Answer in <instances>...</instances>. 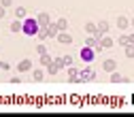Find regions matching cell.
I'll return each mask as SVG.
<instances>
[{
  "mask_svg": "<svg viewBox=\"0 0 134 117\" xmlns=\"http://www.w3.org/2000/svg\"><path fill=\"white\" fill-rule=\"evenodd\" d=\"M41 30V24H38V19L36 17H26L24 19V34L26 36H36V32Z\"/></svg>",
  "mask_w": 134,
  "mask_h": 117,
  "instance_id": "1",
  "label": "cell"
},
{
  "mask_svg": "<svg viewBox=\"0 0 134 117\" xmlns=\"http://www.w3.org/2000/svg\"><path fill=\"white\" fill-rule=\"evenodd\" d=\"M96 49L94 47H90V45H83L81 47V51H79V60L81 62H85V64H92L94 60H96Z\"/></svg>",
  "mask_w": 134,
  "mask_h": 117,
  "instance_id": "2",
  "label": "cell"
},
{
  "mask_svg": "<svg viewBox=\"0 0 134 117\" xmlns=\"http://www.w3.org/2000/svg\"><path fill=\"white\" fill-rule=\"evenodd\" d=\"M79 79H81V83H85V81H94V79H96V70H94L92 66L87 64L85 68H81V75H79Z\"/></svg>",
  "mask_w": 134,
  "mask_h": 117,
  "instance_id": "3",
  "label": "cell"
},
{
  "mask_svg": "<svg viewBox=\"0 0 134 117\" xmlns=\"http://www.w3.org/2000/svg\"><path fill=\"white\" fill-rule=\"evenodd\" d=\"M68 81L70 83H81V79H79V75H81V70L77 68V66H68Z\"/></svg>",
  "mask_w": 134,
  "mask_h": 117,
  "instance_id": "4",
  "label": "cell"
},
{
  "mask_svg": "<svg viewBox=\"0 0 134 117\" xmlns=\"http://www.w3.org/2000/svg\"><path fill=\"white\" fill-rule=\"evenodd\" d=\"M36 19H38V24H41V28H47L49 24H51V15H49L47 11H41V13L36 15Z\"/></svg>",
  "mask_w": 134,
  "mask_h": 117,
  "instance_id": "5",
  "label": "cell"
},
{
  "mask_svg": "<svg viewBox=\"0 0 134 117\" xmlns=\"http://www.w3.org/2000/svg\"><path fill=\"white\" fill-rule=\"evenodd\" d=\"M21 30H24V19H17V17H15V19L11 21V26H9V32H13V34H19Z\"/></svg>",
  "mask_w": 134,
  "mask_h": 117,
  "instance_id": "6",
  "label": "cell"
},
{
  "mask_svg": "<svg viewBox=\"0 0 134 117\" xmlns=\"http://www.w3.org/2000/svg\"><path fill=\"white\" fill-rule=\"evenodd\" d=\"M55 41H58V45H72V36L68 34V30H64V32H60Z\"/></svg>",
  "mask_w": 134,
  "mask_h": 117,
  "instance_id": "7",
  "label": "cell"
},
{
  "mask_svg": "<svg viewBox=\"0 0 134 117\" xmlns=\"http://www.w3.org/2000/svg\"><path fill=\"white\" fill-rule=\"evenodd\" d=\"M102 68H104V73H109V75H111V73H115V70H117V62H115L113 58H107V60L102 62Z\"/></svg>",
  "mask_w": 134,
  "mask_h": 117,
  "instance_id": "8",
  "label": "cell"
},
{
  "mask_svg": "<svg viewBox=\"0 0 134 117\" xmlns=\"http://www.w3.org/2000/svg\"><path fill=\"white\" fill-rule=\"evenodd\" d=\"M115 26H117V28H119L121 32H126V30H128V26H130V19L126 17V15H119V17H117V19H115Z\"/></svg>",
  "mask_w": 134,
  "mask_h": 117,
  "instance_id": "9",
  "label": "cell"
},
{
  "mask_svg": "<svg viewBox=\"0 0 134 117\" xmlns=\"http://www.w3.org/2000/svg\"><path fill=\"white\" fill-rule=\"evenodd\" d=\"M17 70L19 73H32V70H34V68H32V60H21L19 64H17Z\"/></svg>",
  "mask_w": 134,
  "mask_h": 117,
  "instance_id": "10",
  "label": "cell"
},
{
  "mask_svg": "<svg viewBox=\"0 0 134 117\" xmlns=\"http://www.w3.org/2000/svg\"><path fill=\"white\" fill-rule=\"evenodd\" d=\"M115 38L111 36V34H104L102 38H100V45H102V49H111V47H115Z\"/></svg>",
  "mask_w": 134,
  "mask_h": 117,
  "instance_id": "11",
  "label": "cell"
},
{
  "mask_svg": "<svg viewBox=\"0 0 134 117\" xmlns=\"http://www.w3.org/2000/svg\"><path fill=\"white\" fill-rule=\"evenodd\" d=\"M45 70H47V75H51V77H55V75H58V73L62 70V66H60V64H58V62L53 60V62L49 64V66H45Z\"/></svg>",
  "mask_w": 134,
  "mask_h": 117,
  "instance_id": "12",
  "label": "cell"
},
{
  "mask_svg": "<svg viewBox=\"0 0 134 117\" xmlns=\"http://www.w3.org/2000/svg\"><path fill=\"white\" fill-rule=\"evenodd\" d=\"M47 34H49V38H58V34H60V28L55 26V21H51L47 26Z\"/></svg>",
  "mask_w": 134,
  "mask_h": 117,
  "instance_id": "13",
  "label": "cell"
},
{
  "mask_svg": "<svg viewBox=\"0 0 134 117\" xmlns=\"http://www.w3.org/2000/svg\"><path fill=\"white\" fill-rule=\"evenodd\" d=\"M45 75H47V70L43 68V66H41V68H34V70H32V79H34V81H43Z\"/></svg>",
  "mask_w": 134,
  "mask_h": 117,
  "instance_id": "14",
  "label": "cell"
},
{
  "mask_svg": "<svg viewBox=\"0 0 134 117\" xmlns=\"http://www.w3.org/2000/svg\"><path fill=\"white\" fill-rule=\"evenodd\" d=\"M60 66H62V70H64V68H68V66H75V58H72V55H62Z\"/></svg>",
  "mask_w": 134,
  "mask_h": 117,
  "instance_id": "15",
  "label": "cell"
},
{
  "mask_svg": "<svg viewBox=\"0 0 134 117\" xmlns=\"http://www.w3.org/2000/svg\"><path fill=\"white\" fill-rule=\"evenodd\" d=\"M83 30H85V34H96V32H98V24H94V21H87L85 26H83Z\"/></svg>",
  "mask_w": 134,
  "mask_h": 117,
  "instance_id": "16",
  "label": "cell"
},
{
  "mask_svg": "<svg viewBox=\"0 0 134 117\" xmlns=\"http://www.w3.org/2000/svg\"><path fill=\"white\" fill-rule=\"evenodd\" d=\"M111 83H128V77H124L115 70V73H111Z\"/></svg>",
  "mask_w": 134,
  "mask_h": 117,
  "instance_id": "17",
  "label": "cell"
},
{
  "mask_svg": "<svg viewBox=\"0 0 134 117\" xmlns=\"http://www.w3.org/2000/svg\"><path fill=\"white\" fill-rule=\"evenodd\" d=\"M98 30L102 32V34H109V30H111V24H109L107 19H100V21H98Z\"/></svg>",
  "mask_w": 134,
  "mask_h": 117,
  "instance_id": "18",
  "label": "cell"
},
{
  "mask_svg": "<svg viewBox=\"0 0 134 117\" xmlns=\"http://www.w3.org/2000/svg\"><path fill=\"white\" fill-rule=\"evenodd\" d=\"M55 26L60 28V32H64V30H68V19H66V17H60V19L55 21Z\"/></svg>",
  "mask_w": 134,
  "mask_h": 117,
  "instance_id": "19",
  "label": "cell"
},
{
  "mask_svg": "<svg viewBox=\"0 0 134 117\" xmlns=\"http://www.w3.org/2000/svg\"><path fill=\"white\" fill-rule=\"evenodd\" d=\"M38 62H41V66H43V68H45V66H49V64H51V62H53V58H51V55H49V53H43Z\"/></svg>",
  "mask_w": 134,
  "mask_h": 117,
  "instance_id": "20",
  "label": "cell"
},
{
  "mask_svg": "<svg viewBox=\"0 0 134 117\" xmlns=\"http://www.w3.org/2000/svg\"><path fill=\"white\" fill-rule=\"evenodd\" d=\"M124 53H126V58H128V60H134V45H132V43L124 47Z\"/></svg>",
  "mask_w": 134,
  "mask_h": 117,
  "instance_id": "21",
  "label": "cell"
},
{
  "mask_svg": "<svg viewBox=\"0 0 134 117\" xmlns=\"http://www.w3.org/2000/svg\"><path fill=\"white\" fill-rule=\"evenodd\" d=\"M26 13H28L26 7H17V9H15V17H17V19H26V17H28Z\"/></svg>",
  "mask_w": 134,
  "mask_h": 117,
  "instance_id": "22",
  "label": "cell"
},
{
  "mask_svg": "<svg viewBox=\"0 0 134 117\" xmlns=\"http://www.w3.org/2000/svg\"><path fill=\"white\" fill-rule=\"evenodd\" d=\"M36 38H38V41H43V43L49 38V34H47V28H41V30L36 32Z\"/></svg>",
  "mask_w": 134,
  "mask_h": 117,
  "instance_id": "23",
  "label": "cell"
},
{
  "mask_svg": "<svg viewBox=\"0 0 134 117\" xmlns=\"http://www.w3.org/2000/svg\"><path fill=\"white\" fill-rule=\"evenodd\" d=\"M117 45H121V47H126V45H130V38H128V34H121L119 38H117Z\"/></svg>",
  "mask_w": 134,
  "mask_h": 117,
  "instance_id": "24",
  "label": "cell"
},
{
  "mask_svg": "<svg viewBox=\"0 0 134 117\" xmlns=\"http://www.w3.org/2000/svg\"><path fill=\"white\" fill-rule=\"evenodd\" d=\"M36 53H38V55H43V53H47V47L43 45V41H41V45H36Z\"/></svg>",
  "mask_w": 134,
  "mask_h": 117,
  "instance_id": "25",
  "label": "cell"
},
{
  "mask_svg": "<svg viewBox=\"0 0 134 117\" xmlns=\"http://www.w3.org/2000/svg\"><path fill=\"white\" fill-rule=\"evenodd\" d=\"M0 4L7 7V9H11V7H13V0H0Z\"/></svg>",
  "mask_w": 134,
  "mask_h": 117,
  "instance_id": "26",
  "label": "cell"
},
{
  "mask_svg": "<svg viewBox=\"0 0 134 117\" xmlns=\"http://www.w3.org/2000/svg\"><path fill=\"white\" fill-rule=\"evenodd\" d=\"M0 68L2 70H11V64L9 62H0Z\"/></svg>",
  "mask_w": 134,
  "mask_h": 117,
  "instance_id": "27",
  "label": "cell"
},
{
  "mask_svg": "<svg viewBox=\"0 0 134 117\" xmlns=\"http://www.w3.org/2000/svg\"><path fill=\"white\" fill-rule=\"evenodd\" d=\"M4 15H7V7H2V4H0V19H2Z\"/></svg>",
  "mask_w": 134,
  "mask_h": 117,
  "instance_id": "28",
  "label": "cell"
},
{
  "mask_svg": "<svg viewBox=\"0 0 134 117\" xmlns=\"http://www.w3.org/2000/svg\"><path fill=\"white\" fill-rule=\"evenodd\" d=\"M11 83H13V85H17V83H21V79H19V77H13V79H11Z\"/></svg>",
  "mask_w": 134,
  "mask_h": 117,
  "instance_id": "29",
  "label": "cell"
},
{
  "mask_svg": "<svg viewBox=\"0 0 134 117\" xmlns=\"http://www.w3.org/2000/svg\"><path fill=\"white\" fill-rule=\"evenodd\" d=\"M128 38H130V43L134 45V32H132V34H128Z\"/></svg>",
  "mask_w": 134,
  "mask_h": 117,
  "instance_id": "30",
  "label": "cell"
},
{
  "mask_svg": "<svg viewBox=\"0 0 134 117\" xmlns=\"http://www.w3.org/2000/svg\"><path fill=\"white\" fill-rule=\"evenodd\" d=\"M130 26H132V28H134V17H132V19H130Z\"/></svg>",
  "mask_w": 134,
  "mask_h": 117,
  "instance_id": "31",
  "label": "cell"
}]
</instances>
